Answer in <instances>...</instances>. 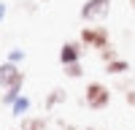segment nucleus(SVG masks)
Returning a JSON list of instances; mask_svg holds the SVG:
<instances>
[{
    "mask_svg": "<svg viewBox=\"0 0 135 130\" xmlns=\"http://www.w3.org/2000/svg\"><path fill=\"white\" fill-rule=\"evenodd\" d=\"M84 103L89 108H95V111H100V108H105L111 103V90L103 81H89L84 90Z\"/></svg>",
    "mask_w": 135,
    "mask_h": 130,
    "instance_id": "f257e3e1",
    "label": "nucleus"
},
{
    "mask_svg": "<svg viewBox=\"0 0 135 130\" xmlns=\"http://www.w3.org/2000/svg\"><path fill=\"white\" fill-rule=\"evenodd\" d=\"M78 41H81V46H89V49H97V52H103L105 46H111V35H108V27H81V35H78Z\"/></svg>",
    "mask_w": 135,
    "mask_h": 130,
    "instance_id": "f03ea898",
    "label": "nucleus"
},
{
    "mask_svg": "<svg viewBox=\"0 0 135 130\" xmlns=\"http://www.w3.org/2000/svg\"><path fill=\"white\" fill-rule=\"evenodd\" d=\"M111 11V0H86L81 6V19L84 22H100Z\"/></svg>",
    "mask_w": 135,
    "mask_h": 130,
    "instance_id": "7ed1b4c3",
    "label": "nucleus"
},
{
    "mask_svg": "<svg viewBox=\"0 0 135 130\" xmlns=\"http://www.w3.org/2000/svg\"><path fill=\"white\" fill-rule=\"evenodd\" d=\"M19 81H25V71H19V65L14 62H0V87L3 90H8V87H14Z\"/></svg>",
    "mask_w": 135,
    "mask_h": 130,
    "instance_id": "20e7f679",
    "label": "nucleus"
},
{
    "mask_svg": "<svg viewBox=\"0 0 135 130\" xmlns=\"http://www.w3.org/2000/svg\"><path fill=\"white\" fill-rule=\"evenodd\" d=\"M81 60V41H65L60 46V62L62 65H73Z\"/></svg>",
    "mask_w": 135,
    "mask_h": 130,
    "instance_id": "39448f33",
    "label": "nucleus"
},
{
    "mask_svg": "<svg viewBox=\"0 0 135 130\" xmlns=\"http://www.w3.org/2000/svg\"><path fill=\"white\" fill-rule=\"evenodd\" d=\"M46 127H49L46 117H25L19 122V130H46Z\"/></svg>",
    "mask_w": 135,
    "mask_h": 130,
    "instance_id": "423d86ee",
    "label": "nucleus"
},
{
    "mask_svg": "<svg viewBox=\"0 0 135 130\" xmlns=\"http://www.w3.org/2000/svg\"><path fill=\"white\" fill-rule=\"evenodd\" d=\"M22 84H25V81H19V84H14V87H8V90L0 95V103H3V106H14L19 98H22Z\"/></svg>",
    "mask_w": 135,
    "mask_h": 130,
    "instance_id": "0eeeda50",
    "label": "nucleus"
},
{
    "mask_svg": "<svg viewBox=\"0 0 135 130\" xmlns=\"http://www.w3.org/2000/svg\"><path fill=\"white\" fill-rule=\"evenodd\" d=\"M127 71H130V62H127V60H122V57L105 65V73H108V76H124Z\"/></svg>",
    "mask_w": 135,
    "mask_h": 130,
    "instance_id": "6e6552de",
    "label": "nucleus"
},
{
    "mask_svg": "<svg viewBox=\"0 0 135 130\" xmlns=\"http://www.w3.org/2000/svg\"><path fill=\"white\" fill-rule=\"evenodd\" d=\"M65 98H68V92L62 90V87H57V90H51V92L46 95V103H43V106H46V111H51V108L57 106V103H62Z\"/></svg>",
    "mask_w": 135,
    "mask_h": 130,
    "instance_id": "1a4fd4ad",
    "label": "nucleus"
},
{
    "mask_svg": "<svg viewBox=\"0 0 135 130\" xmlns=\"http://www.w3.org/2000/svg\"><path fill=\"white\" fill-rule=\"evenodd\" d=\"M30 106H32V100H30V98H27V95H22V98H19V100H16L14 106H11V111H14V114H16L19 119H25V114L30 111Z\"/></svg>",
    "mask_w": 135,
    "mask_h": 130,
    "instance_id": "9d476101",
    "label": "nucleus"
},
{
    "mask_svg": "<svg viewBox=\"0 0 135 130\" xmlns=\"http://www.w3.org/2000/svg\"><path fill=\"white\" fill-rule=\"evenodd\" d=\"M65 76H68V79H81V76H84V68H81V62L65 65Z\"/></svg>",
    "mask_w": 135,
    "mask_h": 130,
    "instance_id": "9b49d317",
    "label": "nucleus"
},
{
    "mask_svg": "<svg viewBox=\"0 0 135 130\" xmlns=\"http://www.w3.org/2000/svg\"><path fill=\"white\" fill-rule=\"evenodd\" d=\"M100 57H103V62L108 65V62H114V60H119V52H116L114 46H105L103 52H100Z\"/></svg>",
    "mask_w": 135,
    "mask_h": 130,
    "instance_id": "f8f14e48",
    "label": "nucleus"
},
{
    "mask_svg": "<svg viewBox=\"0 0 135 130\" xmlns=\"http://www.w3.org/2000/svg\"><path fill=\"white\" fill-rule=\"evenodd\" d=\"M22 60H25V49H11L8 52V62H22Z\"/></svg>",
    "mask_w": 135,
    "mask_h": 130,
    "instance_id": "ddd939ff",
    "label": "nucleus"
},
{
    "mask_svg": "<svg viewBox=\"0 0 135 130\" xmlns=\"http://www.w3.org/2000/svg\"><path fill=\"white\" fill-rule=\"evenodd\" d=\"M124 100H127L130 106H135V90H127V92H124Z\"/></svg>",
    "mask_w": 135,
    "mask_h": 130,
    "instance_id": "4468645a",
    "label": "nucleus"
},
{
    "mask_svg": "<svg viewBox=\"0 0 135 130\" xmlns=\"http://www.w3.org/2000/svg\"><path fill=\"white\" fill-rule=\"evenodd\" d=\"M6 14H8V8H6V3H3V0H0V22L6 19Z\"/></svg>",
    "mask_w": 135,
    "mask_h": 130,
    "instance_id": "2eb2a0df",
    "label": "nucleus"
},
{
    "mask_svg": "<svg viewBox=\"0 0 135 130\" xmlns=\"http://www.w3.org/2000/svg\"><path fill=\"white\" fill-rule=\"evenodd\" d=\"M130 6H132V8H135V0H130Z\"/></svg>",
    "mask_w": 135,
    "mask_h": 130,
    "instance_id": "dca6fc26",
    "label": "nucleus"
},
{
    "mask_svg": "<svg viewBox=\"0 0 135 130\" xmlns=\"http://www.w3.org/2000/svg\"><path fill=\"white\" fill-rule=\"evenodd\" d=\"M86 130H100V127H86Z\"/></svg>",
    "mask_w": 135,
    "mask_h": 130,
    "instance_id": "f3484780",
    "label": "nucleus"
},
{
    "mask_svg": "<svg viewBox=\"0 0 135 130\" xmlns=\"http://www.w3.org/2000/svg\"><path fill=\"white\" fill-rule=\"evenodd\" d=\"M41 3H49V0H41Z\"/></svg>",
    "mask_w": 135,
    "mask_h": 130,
    "instance_id": "a211bd4d",
    "label": "nucleus"
}]
</instances>
